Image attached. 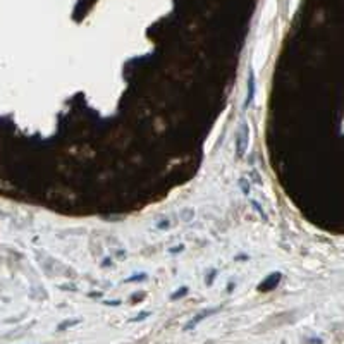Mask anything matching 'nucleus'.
Segmentation results:
<instances>
[{
  "instance_id": "nucleus-11",
  "label": "nucleus",
  "mask_w": 344,
  "mask_h": 344,
  "mask_svg": "<svg viewBox=\"0 0 344 344\" xmlns=\"http://www.w3.org/2000/svg\"><path fill=\"white\" fill-rule=\"evenodd\" d=\"M215 275H217V272H215V270H212L210 275H208V279H207V284H208V286H212V282H214Z\"/></svg>"
},
{
  "instance_id": "nucleus-4",
  "label": "nucleus",
  "mask_w": 344,
  "mask_h": 344,
  "mask_svg": "<svg viewBox=\"0 0 344 344\" xmlns=\"http://www.w3.org/2000/svg\"><path fill=\"white\" fill-rule=\"evenodd\" d=\"M188 291H189V289H188V288H186V286H182V288H181V289H179V291L172 292V296H170V300H172V301L179 300V298L186 296V294H188Z\"/></svg>"
},
{
  "instance_id": "nucleus-7",
  "label": "nucleus",
  "mask_w": 344,
  "mask_h": 344,
  "mask_svg": "<svg viewBox=\"0 0 344 344\" xmlns=\"http://www.w3.org/2000/svg\"><path fill=\"white\" fill-rule=\"evenodd\" d=\"M252 207H253V208H255V210H256V212H258V214H260V215H262V217H263V218H267V215H265V210H263V208H262V207H260V205H258V203H256V201H255V200H252Z\"/></svg>"
},
{
  "instance_id": "nucleus-10",
  "label": "nucleus",
  "mask_w": 344,
  "mask_h": 344,
  "mask_svg": "<svg viewBox=\"0 0 344 344\" xmlns=\"http://www.w3.org/2000/svg\"><path fill=\"white\" fill-rule=\"evenodd\" d=\"M148 311H145V313H140L138 317H134V318H131V322H140V320H145V318L148 317Z\"/></svg>"
},
{
  "instance_id": "nucleus-5",
  "label": "nucleus",
  "mask_w": 344,
  "mask_h": 344,
  "mask_svg": "<svg viewBox=\"0 0 344 344\" xmlns=\"http://www.w3.org/2000/svg\"><path fill=\"white\" fill-rule=\"evenodd\" d=\"M76 324H79V320H66V322H62L59 326V330H64V329H67V327H72V326H76Z\"/></svg>"
},
{
  "instance_id": "nucleus-2",
  "label": "nucleus",
  "mask_w": 344,
  "mask_h": 344,
  "mask_svg": "<svg viewBox=\"0 0 344 344\" xmlns=\"http://www.w3.org/2000/svg\"><path fill=\"white\" fill-rule=\"evenodd\" d=\"M256 95V78H255V71L253 67H250V74H248V91H246V98H244V109L253 107V102H255Z\"/></svg>"
},
{
  "instance_id": "nucleus-13",
  "label": "nucleus",
  "mask_w": 344,
  "mask_h": 344,
  "mask_svg": "<svg viewBox=\"0 0 344 344\" xmlns=\"http://www.w3.org/2000/svg\"><path fill=\"white\" fill-rule=\"evenodd\" d=\"M310 344H322V339H311V341H308Z\"/></svg>"
},
{
  "instance_id": "nucleus-1",
  "label": "nucleus",
  "mask_w": 344,
  "mask_h": 344,
  "mask_svg": "<svg viewBox=\"0 0 344 344\" xmlns=\"http://www.w3.org/2000/svg\"><path fill=\"white\" fill-rule=\"evenodd\" d=\"M248 146H250V124L246 121H241L239 127H237V133H236V145H234L237 160H241L246 155Z\"/></svg>"
},
{
  "instance_id": "nucleus-6",
  "label": "nucleus",
  "mask_w": 344,
  "mask_h": 344,
  "mask_svg": "<svg viewBox=\"0 0 344 344\" xmlns=\"http://www.w3.org/2000/svg\"><path fill=\"white\" fill-rule=\"evenodd\" d=\"M169 227H170V220H167V218H163V220H160V222L159 224H157V229H169Z\"/></svg>"
},
{
  "instance_id": "nucleus-3",
  "label": "nucleus",
  "mask_w": 344,
  "mask_h": 344,
  "mask_svg": "<svg viewBox=\"0 0 344 344\" xmlns=\"http://www.w3.org/2000/svg\"><path fill=\"white\" fill-rule=\"evenodd\" d=\"M218 311V308H210V310H203V311H200L198 315H195V317L189 320L188 324L184 326V330H191V329H195L198 324L201 322V320H205L207 317H210V315H214V313H217Z\"/></svg>"
},
{
  "instance_id": "nucleus-8",
  "label": "nucleus",
  "mask_w": 344,
  "mask_h": 344,
  "mask_svg": "<svg viewBox=\"0 0 344 344\" xmlns=\"http://www.w3.org/2000/svg\"><path fill=\"white\" fill-rule=\"evenodd\" d=\"M143 279H146V274H140V275H133V277L126 279V282H134V281H143Z\"/></svg>"
},
{
  "instance_id": "nucleus-12",
  "label": "nucleus",
  "mask_w": 344,
  "mask_h": 344,
  "mask_svg": "<svg viewBox=\"0 0 344 344\" xmlns=\"http://www.w3.org/2000/svg\"><path fill=\"white\" fill-rule=\"evenodd\" d=\"M182 250H184V244H181V246H176V248H170L169 253H179V252H182Z\"/></svg>"
},
{
  "instance_id": "nucleus-9",
  "label": "nucleus",
  "mask_w": 344,
  "mask_h": 344,
  "mask_svg": "<svg viewBox=\"0 0 344 344\" xmlns=\"http://www.w3.org/2000/svg\"><path fill=\"white\" fill-rule=\"evenodd\" d=\"M239 184H241V188H243V193H250V191H252V189H250V182L246 184V178L241 179Z\"/></svg>"
}]
</instances>
